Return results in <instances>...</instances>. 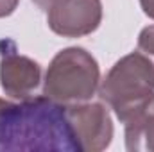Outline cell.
I'll list each match as a JSON object with an SVG mask.
<instances>
[{
  "label": "cell",
  "instance_id": "1",
  "mask_svg": "<svg viewBox=\"0 0 154 152\" xmlns=\"http://www.w3.org/2000/svg\"><path fill=\"white\" fill-rule=\"evenodd\" d=\"M81 152L65 106L48 97L0 99V152Z\"/></svg>",
  "mask_w": 154,
  "mask_h": 152
},
{
  "label": "cell",
  "instance_id": "2",
  "mask_svg": "<svg viewBox=\"0 0 154 152\" xmlns=\"http://www.w3.org/2000/svg\"><path fill=\"white\" fill-rule=\"evenodd\" d=\"M99 97L124 125L154 114V65L138 50L120 57L100 81Z\"/></svg>",
  "mask_w": 154,
  "mask_h": 152
},
{
  "label": "cell",
  "instance_id": "3",
  "mask_svg": "<svg viewBox=\"0 0 154 152\" xmlns=\"http://www.w3.org/2000/svg\"><path fill=\"white\" fill-rule=\"evenodd\" d=\"M100 84V68L97 59L82 47L59 50L43 81V93L61 106L88 102Z\"/></svg>",
  "mask_w": 154,
  "mask_h": 152
},
{
  "label": "cell",
  "instance_id": "4",
  "mask_svg": "<svg viewBox=\"0 0 154 152\" xmlns=\"http://www.w3.org/2000/svg\"><path fill=\"white\" fill-rule=\"evenodd\" d=\"M70 129L81 152L106 150L113 140L111 114L100 102H81L65 106Z\"/></svg>",
  "mask_w": 154,
  "mask_h": 152
},
{
  "label": "cell",
  "instance_id": "5",
  "mask_svg": "<svg viewBox=\"0 0 154 152\" xmlns=\"http://www.w3.org/2000/svg\"><path fill=\"white\" fill-rule=\"evenodd\" d=\"M102 22L100 0H52L47 9L48 29L63 38H82Z\"/></svg>",
  "mask_w": 154,
  "mask_h": 152
},
{
  "label": "cell",
  "instance_id": "6",
  "mask_svg": "<svg viewBox=\"0 0 154 152\" xmlns=\"http://www.w3.org/2000/svg\"><path fill=\"white\" fill-rule=\"evenodd\" d=\"M41 81V66L34 59L20 54L14 41H0V86L14 100L32 97Z\"/></svg>",
  "mask_w": 154,
  "mask_h": 152
},
{
  "label": "cell",
  "instance_id": "7",
  "mask_svg": "<svg viewBox=\"0 0 154 152\" xmlns=\"http://www.w3.org/2000/svg\"><path fill=\"white\" fill-rule=\"evenodd\" d=\"M138 52L154 65V25H147L138 34Z\"/></svg>",
  "mask_w": 154,
  "mask_h": 152
},
{
  "label": "cell",
  "instance_id": "8",
  "mask_svg": "<svg viewBox=\"0 0 154 152\" xmlns=\"http://www.w3.org/2000/svg\"><path fill=\"white\" fill-rule=\"evenodd\" d=\"M18 4H20V0H0V18L11 16L16 11Z\"/></svg>",
  "mask_w": 154,
  "mask_h": 152
},
{
  "label": "cell",
  "instance_id": "9",
  "mask_svg": "<svg viewBox=\"0 0 154 152\" xmlns=\"http://www.w3.org/2000/svg\"><path fill=\"white\" fill-rule=\"evenodd\" d=\"M140 5H142V11L151 18L154 20V0H138Z\"/></svg>",
  "mask_w": 154,
  "mask_h": 152
},
{
  "label": "cell",
  "instance_id": "10",
  "mask_svg": "<svg viewBox=\"0 0 154 152\" xmlns=\"http://www.w3.org/2000/svg\"><path fill=\"white\" fill-rule=\"evenodd\" d=\"M32 2H34V4H36V5H38L39 9H43V11H47V9H48V5H50V2H52V0H32Z\"/></svg>",
  "mask_w": 154,
  "mask_h": 152
}]
</instances>
